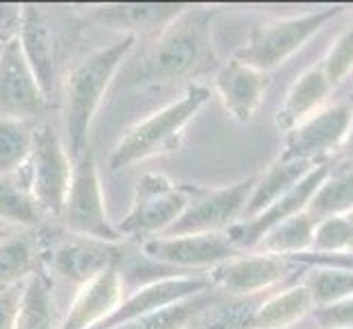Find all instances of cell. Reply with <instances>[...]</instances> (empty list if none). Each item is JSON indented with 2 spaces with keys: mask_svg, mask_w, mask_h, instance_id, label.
I'll return each instance as SVG.
<instances>
[{
  "mask_svg": "<svg viewBox=\"0 0 353 329\" xmlns=\"http://www.w3.org/2000/svg\"><path fill=\"white\" fill-rule=\"evenodd\" d=\"M134 44V35H121L117 42L86 55L70 70L64 86V148L72 163L88 150L92 119Z\"/></svg>",
  "mask_w": 353,
  "mask_h": 329,
  "instance_id": "obj_1",
  "label": "cell"
},
{
  "mask_svg": "<svg viewBox=\"0 0 353 329\" xmlns=\"http://www.w3.org/2000/svg\"><path fill=\"white\" fill-rule=\"evenodd\" d=\"M213 11L187 7L156 35L141 62L139 81H176L202 70L213 57Z\"/></svg>",
  "mask_w": 353,
  "mask_h": 329,
  "instance_id": "obj_2",
  "label": "cell"
},
{
  "mask_svg": "<svg viewBox=\"0 0 353 329\" xmlns=\"http://www.w3.org/2000/svg\"><path fill=\"white\" fill-rule=\"evenodd\" d=\"M209 99V86L189 83L187 90L176 101L167 103L148 119H143L117 143V148L110 154V169L119 172V169L148 161V158L176 152L180 139L185 137L187 126L196 119V114Z\"/></svg>",
  "mask_w": 353,
  "mask_h": 329,
  "instance_id": "obj_3",
  "label": "cell"
},
{
  "mask_svg": "<svg viewBox=\"0 0 353 329\" xmlns=\"http://www.w3.org/2000/svg\"><path fill=\"white\" fill-rule=\"evenodd\" d=\"M340 14H343V7H323L301 16L259 24L250 33L246 44L237 48L233 57L252 68L270 72L283 62H288L327 22H332Z\"/></svg>",
  "mask_w": 353,
  "mask_h": 329,
  "instance_id": "obj_4",
  "label": "cell"
},
{
  "mask_svg": "<svg viewBox=\"0 0 353 329\" xmlns=\"http://www.w3.org/2000/svg\"><path fill=\"white\" fill-rule=\"evenodd\" d=\"M299 268L303 266L288 257L248 250L213 266L206 279L224 299H248L270 295L279 286L294 283L301 279Z\"/></svg>",
  "mask_w": 353,
  "mask_h": 329,
  "instance_id": "obj_5",
  "label": "cell"
},
{
  "mask_svg": "<svg viewBox=\"0 0 353 329\" xmlns=\"http://www.w3.org/2000/svg\"><path fill=\"white\" fill-rule=\"evenodd\" d=\"M57 219H62L66 230L75 237L108 243L121 241L117 226L110 222L105 211L99 169H97V161L90 148L72 163V176L64 200V209Z\"/></svg>",
  "mask_w": 353,
  "mask_h": 329,
  "instance_id": "obj_6",
  "label": "cell"
},
{
  "mask_svg": "<svg viewBox=\"0 0 353 329\" xmlns=\"http://www.w3.org/2000/svg\"><path fill=\"white\" fill-rule=\"evenodd\" d=\"M191 191L176 185L163 174H143L134 185V198L117 233L123 237L150 239L163 235L187 209Z\"/></svg>",
  "mask_w": 353,
  "mask_h": 329,
  "instance_id": "obj_7",
  "label": "cell"
},
{
  "mask_svg": "<svg viewBox=\"0 0 353 329\" xmlns=\"http://www.w3.org/2000/svg\"><path fill=\"white\" fill-rule=\"evenodd\" d=\"M27 176L42 213L59 217L70 185L72 161L62 137L46 123L33 128V150L27 163Z\"/></svg>",
  "mask_w": 353,
  "mask_h": 329,
  "instance_id": "obj_8",
  "label": "cell"
},
{
  "mask_svg": "<svg viewBox=\"0 0 353 329\" xmlns=\"http://www.w3.org/2000/svg\"><path fill=\"white\" fill-rule=\"evenodd\" d=\"M254 178L257 176H250L246 180L233 182V185H226L220 189L193 191L187 209L165 230L163 237L226 233L230 226L241 219L254 187Z\"/></svg>",
  "mask_w": 353,
  "mask_h": 329,
  "instance_id": "obj_9",
  "label": "cell"
},
{
  "mask_svg": "<svg viewBox=\"0 0 353 329\" xmlns=\"http://www.w3.org/2000/svg\"><path fill=\"white\" fill-rule=\"evenodd\" d=\"M353 108L347 99L327 103L323 110L285 132L281 158L305 161L312 165L330 163L332 156L343 150L351 130Z\"/></svg>",
  "mask_w": 353,
  "mask_h": 329,
  "instance_id": "obj_10",
  "label": "cell"
},
{
  "mask_svg": "<svg viewBox=\"0 0 353 329\" xmlns=\"http://www.w3.org/2000/svg\"><path fill=\"white\" fill-rule=\"evenodd\" d=\"M141 250L150 261L185 275H206L213 266L239 255L226 233L150 237L141 241Z\"/></svg>",
  "mask_w": 353,
  "mask_h": 329,
  "instance_id": "obj_11",
  "label": "cell"
},
{
  "mask_svg": "<svg viewBox=\"0 0 353 329\" xmlns=\"http://www.w3.org/2000/svg\"><path fill=\"white\" fill-rule=\"evenodd\" d=\"M332 165H334V161L314 165L294 187H292L288 193H283L279 200H274L265 211H261L259 215H254L250 219H243V222L233 224L226 230L228 241L233 243L239 252L254 250L268 230H272L274 226L285 222V219L294 217L307 209V204L316 193V189L321 187V182L332 172Z\"/></svg>",
  "mask_w": 353,
  "mask_h": 329,
  "instance_id": "obj_12",
  "label": "cell"
},
{
  "mask_svg": "<svg viewBox=\"0 0 353 329\" xmlns=\"http://www.w3.org/2000/svg\"><path fill=\"white\" fill-rule=\"evenodd\" d=\"M206 290H213L206 275H165L161 279L141 286L119 303V308L94 329H114L130 321H137L141 316L154 314L163 308L174 306L185 299L202 295Z\"/></svg>",
  "mask_w": 353,
  "mask_h": 329,
  "instance_id": "obj_13",
  "label": "cell"
},
{
  "mask_svg": "<svg viewBox=\"0 0 353 329\" xmlns=\"http://www.w3.org/2000/svg\"><path fill=\"white\" fill-rule=\"evenodd\" d=\"M46 103L38 81L22 55L20 42L0 48V117L29 121Z\"/></svg>",
  "mask_w": 353,
  "mask_h": 329,
  "instance_id": "obj_14",
  "label": "cell"
},
{
  "mask_svg": "<svg viewBox=\"0 0 353 329\" xmlns=\"http://www.w3.org/2000/svg\"><path fill=\"white\" fill-rule=\"evenodd\" d=\"M270 86V72L252 68L230 57L215 70L213 88L228 117L237 123H250Z\"/></svg>",
  "mask_w": 353,
  "mask_h": 329,
  "instance_id": "obj_15",
  "label": "cell"
},
{
  "mask_svg": "<svg viewBox=\"0 0 353 329\" xmlns=\"http://www.w3.org/2000/svg\"><path fill=\"white\" fill-rule=\"evenodd\" d=\"M125 250L119 243L75 237L62 241L51 252V270L72 286H83L112 266H123Z\"/></svg>",
  "mask_w": 353,
  "mask_h": 329,
  "instance_id": "obj_16",
  "label": "cell"
},
{
  "mask_svg": "<svg viewBox=\"0 0 353 329\" xmlns=\"http://www.w3.org/2000/svg\"><path fill=\"white\" fill-rule=\"evenodd\" d=\"M18 42L22 55L33 72L35 81L46 97V101L53 97L55 77H57V42L55 31L51 27L46 11L35 5L22 7V27Z\"/></svg>",
  "mask_w": 353,
  "mask_h": 329,
  "instance_id": "obj_17",
  "label": "cell"
},
{
  "mask_svg": "<svg viewBox=\"0 0 353 329\" xmlns=\"http://www.w3.org/2000/svg\"><path fill=\"white\" fill-rule=\"evenodd\" d=\"M123 299V270L121 266H112L79 288L66 319L59 323V329H94L119 308Z\"/></svg>",
  "mask_w": 353,
  "mask_h": 329,
  "instance_id": "obj_18",
  "label": "cell"
},
{
  "mask_svg": "<svg viewBox=\"0 0 353 329\" xmlns=\"http://www.w3.org/2000/svg\"><path fill=\"white\" fill-rule=\"evenodd\" d=\"M187 5L174 3H123L103 5L94 9V20L103 27L121 31L123 35H158L169 22H174Z\"/></svg>",
  "mask_w": 353,
  "mask_h": 329,
  "instance_id": "obj_19",
  "label": "cell"
},
{
  "mask_svg": "<svg viewBox=\"0 0 353 329\" xmlns=\"http://www.w3.org/2000/svg\"><path fill=\"white\" fill-rule=\"evenodd\" d=\"M334 86L330 79L325 77V72L319 66H312L305 72H301L296 81L292 83L283 103L279 106L274 114V123L283 134L296 128L305 119L316 114L330 103V97L334 94Z\"/></svg>",
  "mask_w": 353,
  "mask_h": 329,
  "instance_id": "obj_20",
  "label": "cell"
},
{
  "mask_svg": "<svg viewBox=\"0 0 353 329\" xmlns=\"http://www.w3.org/2000/svg\"><path fill=\"white\" fill-rule=\"evenodd\" d=\"M312 310L314 303L310 292L301 283V279H296L283 290L268 295L250 316L246 329H292L305 321Z\"/></svg>",
  "mask_w": 353,
  "mask_h": 329,
  "instance_id": "obj_21",
  "label": "cell"
},
{
  "mask_svg": "<svg viewBox=\"0 0 353 329\" xmlns=\"http://www.w3.org/2000/svg\"><path fill=\"white\" fill-rule=\"evenodd\" d=\"M312 167H314L312 163L290 161V158L279 156L261 176L254 178L252 193H250V198L246 202V209H243V215H241L239 222H243V219H250L254 215H259L261 211H265L274 200H279L283 193H288L292 187H294Z\"/></svg>",
  "mask_w": 353,
  "mask_h": 329,
  "instance_id": "obj_22",
  "label": "cell"
},
{
  "mask_svg": "<svg viewBox=\"0 0 353 329\" xmlns=\"http://www.w3.org/2000/svg\"><path fill=\"white\" fill-rule=\"evenodd\" d=\"M14 329H59L55 297L44 275L33 272L24 281Z\"/></svg>",
  "mask_w": 353,
  "mask_h": 329,
  "instance_id": "obj_23",
  "label": "cell"
},
{
  "mask_svg": "<svg viewBox=\"0 0 353 329\" xmlns=\"http://www.w3.org/2000/svg\"><path fill=\"white\" fill-rule=\"evenodd\" d=\"M42 209L35 202L27 167L18 174L0 176V222L20 228H33L40 222Z\"/></svg>",
  "mask_w": 353,
  "mask_h": 329,
  "instance_id": "obj_24",
  "label": "cell"
},
{
  "mask_svg": "<svg viewBox=\"0 0 353 329\" xmlns=\"http://www.w3.org/2000/svg\"><path fill=\"white\" fill-rule=\"evenodd\" d=\"M305 211L314 222L353 211V167L332 165V172L316 189Z\"/></svg>",
  "mask_w": 353,
  "mask_h": 329,
  "instance_id": "obj_25",
  "label": "cell"
},
{
  "mask_svg": "<svg viewBox=\"0 0 353 329\" xmlns=\"http://www.w3.org/2000/svg\"><path fill=\"white\" fill-rule=\"evenodd\" d=\"M314 228H316V222L307 215V211H303L294 217L285 219V222H281L279 226H274L272 230H268L254 250L292 259V257H296V255L312 250Z\"/></svg>",
  "mask_w": 353,
  "mask_h": 329,
  "instance_id": "obj_26",
  "label": "cell"
},
{
  "mask_svg": "<svg viewBox=\"0 0 353 329\" xmlns=\"http://www.w3.org/2000/svg\"><path fill=\"white\" fill-rule=\"evenodd\" d=\"M38 239L31 233L7 235L0 239V290L24 283L35 272Z\"/></svg>",
  "mask_w": 353,
  "mask_h": 329,
  "instance_id": "obj_27",
  "label": "cell"
},
{
  "mask_svg": "<svg viewBox=\"0 0 353 329\" xmlns=\"http://www.w3.org/2000/svg\"><path fill=\"white\" fill-rule=\"evenodd\" d=\"M222 299L224 297L217 295L215 290H206L202 295L174 303V306L163 308V310L148 314V316H141V319L130 321L125 325H119L114 329H182L187 323L196 319L198 314L213 308L215 303H220Z\"/></svg>",
  "mask_w": 353,
  "mask_h": 329,
  "instance_id": "obj_28",
  "label": "cell"
},
{
  "mask_svg": "<svg viewBox=\"0 0 353 329\" xmlns=\"http://www.w3.org/2000/svg\"><path fill=\"white\" fill-rule=\"evenodd\" d=\"M33 150V126L29 121L0 117V176L18 174L27 167Z\"/></svg>",
  "mask_w": 353,
  "mask_h": 329,
  "instance_id": "obj_29",
  "label": "cell"
},
{
  "mask_svg": "<svg viewBox=\"0 0 353 329\" xmlns=\"http://www.w3.org/2000/svg\"><path fill=\"white\" fill-rule=\"evenodd\" d=\"M301 283L307 288L314 308L353 297V272L334 266H305Z\"/></svg>",
  "mask_w": 353,
  "mask_h": 329,
  "instance_id": "obj_30",
  "label": "cell"
},
{
  "mask_svg": "<svg viewBox=\"0 0 353 329\" xmlns=\"http://www.w3.org/2000/svg\"><path fill=\"white\" fill-rule=\"evenodd\" d=\"M265 297L268 295L248 297V299H222L213 308L198 314L196 319L187 323L182 329H246L250 316Z\"/></svg>",
  "mask_w": 353,
  "mask_h": 329,
  "instance_id": "obj_31",
  "label": "cell"
},
{
  "mask_svg": "<svg viewBox=\"0 0 353 329\" xmlns=\"http://www.w3.org/2000/svg\"><path fill=\"white\" fill-rule=\"evenodd\" d=\"M316 255H340L353 252V224L345 215L327 217L316 222L312 250Z\"/></svg>",
  "mask_w": 353,
  "mask_h": 329,
  "instance_id": "obj_32",
  "label": "cell"
},
{
  "mask_svg": "<svg viewBox=\"0 0 353 329\" xmlns=\"http://www.w3.org/2000/svg\"><path fill=\"white\" fill-rule=\"evenodd\" d=\"M325 77L330 79L334 88L343 86L353 72V24L338 35L330 46L325 59L321 62Z\"/></svg>",
  "mask_w": 353,
  "mask_h": 329,
  "instance_id": "obj_33",
  "label": "cell"
},
{
  "mask_svg": "<svg viewBox=\"0 0 353 329\" xmlns=\"http://www.w3.org/2000/svg\"><path fill=\"white\" fill-rule=\"evenodd\" d=\"M307 319L312 321L314 329H353V297L323 308H314Z\"/></svg>",
  "mask_w": 353,
  "mask_h": 329,
  "instance_id": "obj_34",
  "label": "cell"
},
{
  "mask_svg": "<svg viewBox=\"0 0 353 329\" xmlns=\"http://www.w3.org/2000/svg\"><path fill=\"white\" fill-rule=\"evenodd\" d=\"M22 7L24 5L0 3V48L18 40L22 27Z\"/></svg>",
  "mask_w": 353,
  "mask_h": 329,
  "instance_id": "obj_35",
  "label": "cell"
},
{
  "mask_svg": "<svg viewBox=\"0 0 353 329\" xmlns=\"http://www.w3.org/2000/svg\"><path fill=\"white\" fill-rule=\"evenodd\" d=\"M24 283L3 288L0 290V329H14V321L18 314L20 297H22Z\"/></svg>",
  "mask_w": 353,
  "mask_h": 329,
  "instance_id": "obj_36",
  "label": "cell"
},
{
  "mask_svg": "<svg viewBox=\"0 0 353 329\" xmlns=\"http://www.w3.org/2000/svg\"><path fill=\"white\" fill-rule=\"evenodd\" d=\"M338 158L343 161L347 167H353V121H351V130L347 134V141L343 145V150L338 152Z\"/></svg>",
  "mask_w": 353,
  "mask_h": 329,
  "instance_id": "obj_37",
  "label": "cell"
},
{
  "mask_svg": "<svg viewBox=\"0 0 353 329\" xmlns=\"http://www.w3.org/2000/svg\"><path fill=\"white\" fill-rule=\"evenodd\" d=\"M3 237H7V235H5V226L0 224V239H3Z\"/></svg>",
  "mask_w": 353,
  "mask_h": 329,
  "instance_id": "obj_38",
  "label": "cell"
},
{
  "mask_svg": "<svg viewBox=\"0 0 353 329\" xmlns=\"http://www.w3.org/2000/svg\"><path fill=\"white\" fill-rule=\"evenodd\" d=\"M345 217H347V219H349V222H351V224H353V211H349V213H347V215H345Z\"/></svg>",
  "mask_w": 353,
  "mask_h": 329,
  "instance_id": "obj_39",
  "label": "cell"
},
{
  "mask_svg": "<svg viewBox=\"0 0 353 329\" xmlns=\"http://www.w3.org/2000/svg\"><path fill=\"white\" fill-rule=\"evenodd\" d=\"M347 101H349V103H351V108H353V90H351V94L347 97Z\"/></svg>",
  "mask_w": 353,
  "mask_h": 329,
  "instance_id": "obj_40",
  "label": "cell"
}]
</instances>
